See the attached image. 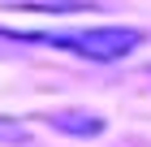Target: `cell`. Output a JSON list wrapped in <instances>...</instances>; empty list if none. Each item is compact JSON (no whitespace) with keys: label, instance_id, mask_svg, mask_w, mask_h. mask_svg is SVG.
<instances>
[{"label":"cell","instance_id":"7a4b0ae2","mask_svg":"<svg viewBox=\"0 0 151 147\" xmlns=\"http://www.w3.org/2000/svg\"><path fill=\"white\" fill-rule=\"evenodd\" d=\"M43 121L56 130V134H73V138H95L104 134V117L86 113V108H56V113H43Z\"/></svg>","mask_w":151,"mask_h":147},{"label":"cell","instance_id":"6da1fadb","mask_svg":"<svg viewBox=\"0 0 151 147\" xmlns=\"http://www.w3.org/2000/svg\"><path fill=\"white\" fill-rule=\"evenodd\" d=\"M9 39H35L47 48H65L86 61H121L142 43L138 26H91V30H60V35H22V30H0Z\"/></svg>","mask_w":151,"mask_h":147},{"label":"cell","instance_id":"3957f363","mask_svg":"<svg viewBox=\"0 0 151 147\" xmlns=\"http://www.w3.org/2000/svg\"><path fill=\"white\" fill-rule=\"evenodd\" d=\"M0 143H30V130L13 117H0Z\"/></svg>","mask_w":151,"mask_h":147}]
</instances>
